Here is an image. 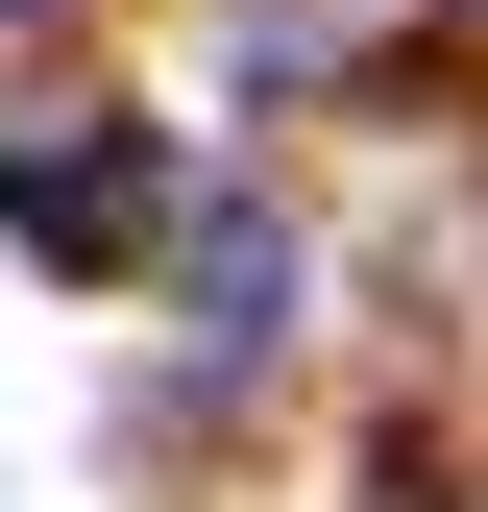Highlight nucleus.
Returning <instances> with one entry per match:
<instances>
[{"instance_id": "obj_1", "label": "nucleus", "mask_w": 488, "mask_h": 512, "mask_svg": "<svg viewBox=\"0 0 488 512\" xmlns=\"http://www.w3.org/2000/svg\"><path fill=\"white\" fill-rule=\"evenodd\" d=\"M0 220H25L49 269H122V244H147V147H122V122H25V147H0Z\"/></svg>"}, {"instance_id": "obj_2", "label": "nucleus", "mask_w": 488, "mask_h": 512, "mask_svg": "<svg viewBox=\"0 0 488 512\" xmlns=\"http://www.w3.org/2000/svg\"><path fill=\"white\" fill-rule=\"evenodd\" d=\"M196 317H244V342H269V317H293V244H269V220H244V196L196 220Z\"/></svg>"}]
</instances>
